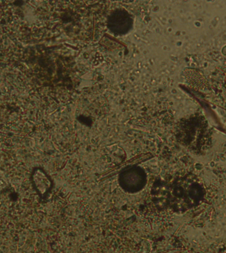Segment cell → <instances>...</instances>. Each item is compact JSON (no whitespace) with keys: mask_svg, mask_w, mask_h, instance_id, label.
<instances>
[{"mask_svg":"<svg viewBox=\"0 0 226 253\" xmlns=\"http://www.w3.org/2000/svg\"><path fill=\"white\" fill-rule=\"evenodd\" d=\"M132 25V18L125 10H116L109 16L108 26L113 33L124 35L130 31Z\"/></svg>","mask_w":226,"mask_h":253,"instance_id":"cell-1","label":"cell"},{"mask_svg":"<svg viewBox=\"0 0 226 253\" xmlns=\"http://www.w3.org/2000/svg\"><path fill=\"white\" fill-rule=\"evenodd\" d=\"M183 75L186 82L192 88L198 90H206L208 88V82L203 73L196 69H186Z\"/></svg>","mask_w":226,"mask_h":253,"instance_id":"cell-2","label":"cell"}]
</instances>
